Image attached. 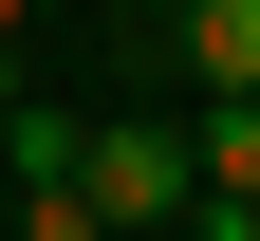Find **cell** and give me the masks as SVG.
Instances as JSON below:
<instances>
[{"instance_id":"1","label":"cell","mask_w":260,"mask_h":241,"mask_svg":"<svg viewBox=\"0 0 260 241\" xmlns=\"http://www.w3.org/2000/svg\"><path fill=\"white\" fill-rule=\"evenodd\" d=\"M75 186H93V223H112V241H149V223H186V204H205V167H186L168 130H93Z\"/></svg>"},{"instance_id":"2","label":"cell","mask_w":260,"mask_h":241,"mask_svg":"<svg viewBox=\"0 0 260 241\" xmlns=\"http://www.w3.org/2000/svg\"><path fill=\"white\" fill-rule=\"evenodd\" d=\"M168 38H186V75H205V93H260V0H186Z\"/></svg>"},{"instance_id":"3","label":"cell","mask_w":260,"mask_h":241,"mask_svg":"<svg viewBox=\"0 0 260 241\" xmlns=\"http://www.w3.org/2000/svg\"><path fill=\"white\" fill-rule=\"evenodd\" d=\"M0 149H19V186H75V149H93V130H75V112H38V93H19V112H0Z\"/></svg>"},{"instance_id":"4","label":"cell","mask_w":260,"mask_h":241,"mask_svg":"<svg viewBox=\"0 0 260 241\" xmlns=\"http://www.w3.org/2000/svg\"><path fill=\"white\" fill-rule=\"evenodd\" d=\"M0 56H19V0H0Z\"/></svg>"}]
</instances>
